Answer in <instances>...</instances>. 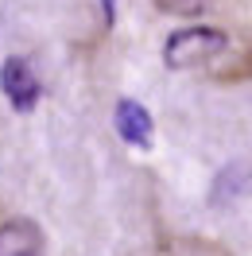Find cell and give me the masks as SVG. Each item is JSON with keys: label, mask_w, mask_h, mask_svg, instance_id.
<instances>
[{"label": "cell", "mask_w": 252, "mask_h": 256, "mask_svg": "<svg viewBox=\"0 0 252 256\" xmlns=\"http://www.w3.org/2000/svg\"><path fill=\"white\" fill-rule=\"evenodd\" d=\"M101 8H105V24H112V16H116V0H101Z\"/></svg>", "instance_id": "cell-7"}, {"label": "cell", "mask_w": 252, "mask_h": 256, "mask_svg": "<svg viewBox=\"0 0 252 256\" xmlns=\"http://www.w3.org/2000/svg\"><path fill=\"white\" fill-rule=\"evenodd\" d=\"M156 256H233L221 240L202 237V233H171L159 240Z\"/></svg>", "instance_id": "cell-5"}, {"label": "cell", "mask_w": 252, "mask_h": 256, "mask_svg": "<svg viewBox=\"0 0 252 256\" xmlns=\"http://www.w3.org/2000/svg\"><path fill=\"white\" fill-rule=\"evenodd\" d=\"M0 90L12 101V109L32 112L35 105H39V97H43V82H39L35 66L28 62L24 54H12L8 62L0 66Z\"/></svg>", "instance_id": "cell-2"}, {"label": "cell", "mask_w": 252, "mask_h": 256, "mask_svg": "<svg viewBox=\"0 0 252 256\" xmlns=\"http://www.w3.org/2000/svg\"><path fill=\"white\" fill-rule=\"evenodd\" d=\"M163 16H178V20H194V16H206L214 0H152Z\"/></svg>", "instance_id": "cell-6"}, {"label": "cell", "mask_w": 252, "mask_h": 256, "mask_svg": "<svg viewBox=\"0 0 252 256\" xmlns=\"http://www.w3.org/2000/svg\"><path fill=\"white\" fill-rule=\"evenodd\" d=\"M163 62L214 86H244L252 82V32L225 24H186L167 35Z\"/></svg>", "instance_id": "cell-1"}, {"label": "cell", "mask_w": 252, "mask_h": 256, "mask_svg": "<svg viewBox=\"0 0 252 256\" xmlns=\"http://www.w3.org/2000/svg\"><path fill=\"white\" fill-rule=\"evenodd\" d=\"M116 132H120V140L132 148H148L152 144V132H156V124H152V112L144 109L140 101H116Z\"/></svg>", "instance_id": "cell-4"}, {"label": "cell", "mask_w": 252, "mask_h": 256, "mask_svg": "<svg viewBox=\"0 0 252 256\" xmlns=\"http://www.w3.org/2000/svg\"><path fill=\"white\" fill-rule=\"evenodd\" d=\"M0 256H47V237L32 218H0Z\"/></svg>", "instance_id": "cell-3"}]
</instances>
